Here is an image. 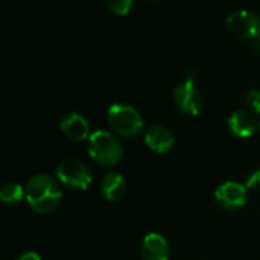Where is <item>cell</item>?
I'll return each instance as SVG.
<instances>
[{
	"label": "cell",
	"instance_id": "18",
	"mask_svg": "<svg viewBox=\"0 0 260 260\" xmlns=\"http://www.w3.org/2000/svg\"><path fill=\"white\" fill-rule=\"evenodd\" d=\"M254 49H256V50L260 53V38H257V40L254 41Z\"/></svg>",
	"mask_w": 260,
	"mask_h": 260
},
{
	"label": "cell",
	"instance_id": "9",
	"mask_svg": "<svg viewBox=\"0 0 260 260\" xmlns=\"http://www.w3.org/2000/svg\"><path fill=\"white\" fill-rule=\"evenodd\" d=\"M227 125L232 134H235L236 137L247 139L254 134L259 123H257L256 114L251 113L250 110H238L229 117Z\"/></svg>",
	"mask_w": 260,
	"mask_h": 260
},
{
	"label": "cell",
	"instance_id": "16",
	"mask_svg": "<svg viewBox=\"0 0 260 260\" xmlns=\"http://www.w3.org/2000/svg\"><path fill=\"white\" fill-rule=\"evenodd\" d=\"M245 187H247L248 190H260V169L254 171V172L247 178Z\"/></svg>",
	"mask_w": 260,
	"mask_h": 260
},
{
	"label": "cell",
	"instance_id": "3",
	"mask_svg": "<svg viewBox=\"0 0 260 260\" xmlns=\"http://www.w3.org/2000/svg\"><path fill=\"white\" fill-rule=\"evenodd\" d=\"M107 120L111 131L125 139L137 137L143 131V119L140 113L126 104H113L108 108Z\"/></svg>",
	"mask_w": 260,
	"mask_h": 260
},
{
	"label": "cell",
	"instance_id": "17",
	"mask_svg": "<svg viewBox=\"0 0 260 260\" xmlns=\"http://www.w3.org/2000/svg\"><path fill=\"white\" fill-rule=\"evenodd\" d=\"M17 260H41V259H40V256H38L37 253H34V251H27V253H23L21 256H18Z\"/></svg>",
	"mask_w": 260,
	"mask_h": 260
},
{
	"label": "cell",
	"instance_id": "10",
	"mask_svg": "<svg viewBox=\"0 0 260 260\" xmlns=\"http://www.w3.org/2000/svg\"><path fill=\"white\" fill-rule=\"evenodd\" d=\"M59 129L72 142H82L88 139V122L78 113H67L59 120Z\"/></svg>",
	"mask_w": 260,
	"mask_h": 260
},
{
	"label": "cell",
	"instance_id": "14",
	"mask_svg": "<svg viewBox=\"0 0 260 260\" xmlns=\"http://www.w3.org/2000/svg\"><path fill=\"white\" fill-rule=\"evenodd\" d=\"M105 6L116 15H126L133 9L134 0H104Z\"/></svg>",
	"mask_w": 260,
	"mask_h": 260
},
{
	"label": "cell",
	"instance_id": "5",
	"mask_svg": "<svg viewBox=\"0 0 260 260\" xmlns=\"http://www.w3.org/2000/svg\"><path fill=\"white\" fill-rule=\"evenodd\" d=\"M227 30L238 40L256 41L260 38V17L250 11H236L227 17Z\"/></svg>",
	"mask_w": 260,
	"mask_h": 260
},
{
	"label": "cell",
	"instance_id": "19",
	"mask_svg": "<svg viewBox=\"0 0 260 260\" xmlns=\"http://www.w3.org/2000/svg\"><path fill=\"white\" fill-rule=\"evenodd\" d=\"M259 129H260V122H259Z\"/></svg>",
	"mask_w": 260,
	"mask_h": 260
},
{
	"label": "cell",
	"instance_id": "7",
	"mask_svg": "<svg viewBox=\"0 0 260 260\" xmlns=\"http://www.w3.org/2000/svg\"><path fill=\"white\" fill-rule=\"evenodd\" d=\"M247 198H248V189L244 184L236 183V181L222 183L215 190L216 204L221 209L230 210V212H235L244 207L247 204Z\"/></svg>",
	"mask_w": 260,
	"mask_h": 260
},
{
	"label": "cell",
	"instance_id": "2",
	"mask_svg": "<svg viewBox=\"0 0 260 260\" xmlns=\"http://www.w3.org/2000/svg\"><path fill=\"white\" fill-rule=\"evenodd\" d=\"M88 154L102 168L116 166L123 155L119 139L110 131H96L88 137Z\"/></svg>",
	"mask_w": 260,
	"mask_h": 260
},
{
	"label": "cell",
	"instance_id": "15",
	"mask_svg": "<svg viewBox=\"0 0 260 260\" xmlns=\"http://www.w3.org/2000/svg\"><path fill=\"white\" fill-rule=\"evenodd\" d=\"M245 104L248 110L254 114H260V90L259 88H251L247 96H245Z\"/></svg>",
	"mask_w": 260,
	"mask_h": 260
},
{
	"label": "cell",
	"instance_id": "13",
	"mask_svg": "<svg viewBox=\"0 0 260 260\" xmlns=\"http://www.w3.org/2000/svg\"><path fill=\"white\" fill-rule=\"evenodd\" d=\"M23 197H26V192L23 189L21 184L17 183H6L2 189H0V200L3 204L8 206H15L18 203H21Z\"/></svg>",
	"mask_w": 260,
	"mask_h": 260
},
{
	"label": "cell",
	"instance_id": "12",
	"mask_svg": "<svg viewBox=\"0 0 260 260\" xmlns=\"http://www.w3.org/2000/svg\"><path fill=\"white\" fill-rule=\"evenodd\" d=\"M101 190L107 201H119L125 197L126 181L119 172H108L101 181Z\"/></svg>",
	"mask_w": 260,
	"mask_h": 260
},
{
	"label": "cell",
	"instance_id": "11",
	"mask_svg": "<svg viewBox=\"0 0 260 260\" xmlns=\"http://www.w3.org/2000/svg\"><path fill=\"white\" fill-rule=\"evenodd\" d=\"M145 143L154 152H157V154H166V152H169L174 148L175 139H174V134L168 128L160 126V125H155V126H151L146 131V134H145Z\"/></svg>",
	"mask_w": 260,
	"mask_h": 260
},
{
	"label": "cell",
	"instance_id": "4",
	"mask_svg": "<svg viewBox=\"0 0 260 260\" xmlns=\"http://www.w3.org/2000/svg\"><path fill=\"white\" fill-rule=\"evenodd\" d=\"M56 178L69 189L85 190L93 181L90 168L76 158H67L56 168Z\"/></svg>",
	"mask_w": 260,
	"mask_h": 260
},
{
	"label": "cell",
	"instance_id": "1",
	"mask_svg": "<svg viewBox=\"0 0 260 260\" xmlns=\"http://www.w3.org/2000/svg\"><path fill=\"white\" fill-rule=\"evenodd\" d=\"M24 192L29 207L40 215L52 213L59 206L62 198L59 183L46 174L30 177L24 186Z\"/></svg>",
	"mask_w": 260,
	"mask_h": 260
},
{
	"label": "cell",
	"instance_id": "6",
	"mask_svg": "<svg viewBox=\"0 0 260 260\" xmlns=\"http://www.w3.org/2000/svg\"><path fill=\"white\" fill-rule=\"evenodd\" d=\"M174 104L175 107L187 114V116H197L204 107V98L203 93L198 90L193 81H184L174 90Z\"/></svg>",
	"mask_w": 260,
	"mask_h": 260
},
{
	"label": "cell",
	"instance_id": "8",
	"mask_svg": "<svg viewBox=\"0 0 260 260\" xmlns=\"http://www.w3.org/2000/svg\"><path fill=\"white\" fill-rule=\"evenodd\" d=\"M140 254L143 260H169V244L160 233H149L142 241Z\"/></svg>",
	"mask_w": 260,
	"mask_h": 260
}]
</instances>
